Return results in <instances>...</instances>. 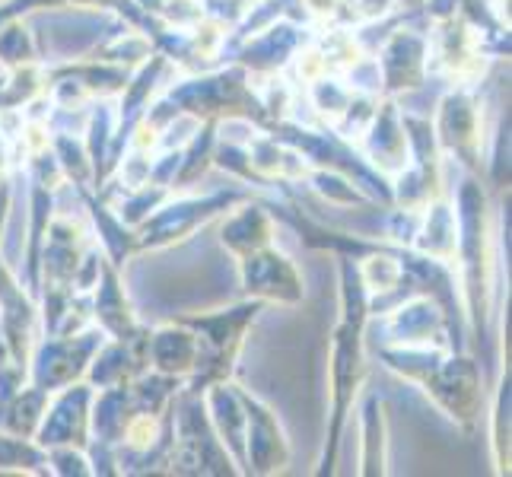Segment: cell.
<instances>
[{"mask_svg":"<svg viewBox=\"0 0 512 477\" xmlns=\"http://www.w3.org/2000/svg\"><path fill=\"white\" fill-rule=\"evenodd\" d=\"M309 4H312V10H319V13L331 10V0H309Z\"/></svg>","mask_w":512,"mask_h":477,"instance_id":"obj_1","label":"cell"}]
</instances>
